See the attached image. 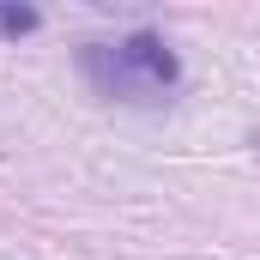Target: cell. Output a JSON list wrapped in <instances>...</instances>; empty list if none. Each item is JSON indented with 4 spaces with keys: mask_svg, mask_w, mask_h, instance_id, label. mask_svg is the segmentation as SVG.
<instances>
[{
    "mask_svg": "<svg viewBox=\"0 0 260 260\" xmlns=\"http://www.w3.org/2000/svg\"><path fill=\"white\" fill-rule=\"evenodd\" d=\"M0 30L6 37H24V30H37V12L30 6H0Z\"/></svg>",
    "mask_w": 260,
    "mask_h": 260,
    "instance_id": "2",
    "label": "cell"
},
{
    "mask_svg": "<svg viewBox=\"0 0 260 260\" xmlns=\"http://www.w3.org/2000/svg\"><path fill=\"white\" fill-rule=\"evenodd\" d=\"M79 73L97 85V97L151 109V103H164V97L176 91L182 61H176V49H170L157 30H133L121 43H85V49H79Z\"/></svg>",
    "mask_w": 260,
    "mask_h": 260,
    "instance_id": "1",
    "label": "cell"
}]
</instances>
